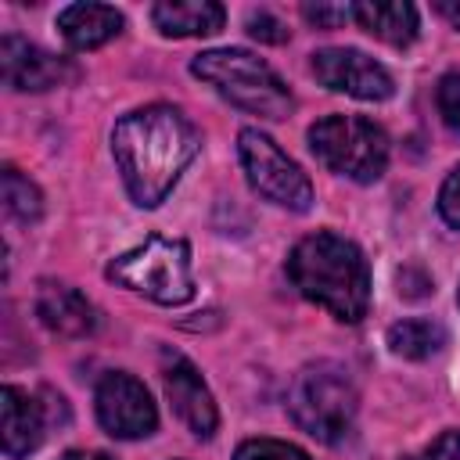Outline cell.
<instances>
[{
	"instance_id": "6da1fadb",
	"label": "cell",
	"mask_w": 460,
	"mask_h": 460,
	"mask_svg": "<svg viewBox=\"0 0 460 460\" xmlns=\"http://www.w3.org/2000/svg\"><path fill=\"white\" fill-rule=\"evenodd\" d=\"M201 137L194 122L172 104H147L122 115L111 129V155L129 198L155 208L169 198L176 180L198 158Z\"/></svg>"
},
{
	"instance_id": "7a4b0ae2",
	"label": "cell",
	"mask_w": 460,
	"mask_h": 460,
	"mask_svg": "<svg viewBox=\"0 0 460 460\" xmlns=\"http://www.w3.org/2000/svg\"><path fill=\"white\" fill-rule=\"evenodd\" d=\"M288 277L302 298L316 302L334 320L356 323L367 316L370 270L363 252L349 237L334 230H316L302 237L288 255Z\"/></svg>"
},
{
	"instance_id": "3957f363",
	"label": "cell",
	"mask_w": 460,
	"mask_h": 460,
	"mask_svg": "<svg viewBox=\"0 0 460 460\" xmlns=\"http://www.w3.org/2000/svg\"><path fill=\"white\" fill-rule=\"evenodd\" d=\"M359 410V392L341 363L316 359L302 367L288 388V413L291 420L313 435L316 442L338 446L349 438Z\"/></svg>"
},
{
	"instance_id": "277c9868",
	"label": "cell",
	"mask_w": 460,
	"mask_h": 460,
	"mask_svg": "<svg viewBox=\"0 0 460 460\" xmlns=\"http://www.w3.org/2000/svg\"><path fill=\"white\" fill-rule=\"evenodd\" d=\"M190 72L205 79L219 97H226L234 108L259 115V119H284L291 115L295 101L284 79L255 54L241 47H219L205 50L190 61Z\"/></svg>"
},
{
	"instance_id": "5b68a950",
	"label": "cell",
	"mask_w": 460,
	"mask_h": 460,
	"mask_svg": "<svg viewBox=\"0 0 460 460\" xmlns=\"http://www.w3.org/2000/svg\"><path fill=\"white\" fill-rule=\"evenodd\" d=\"M108 277L158 305H183L194 298L190 244L180 237H162V234L144 237V244L111 259Z\"/></svg>"
},
{
	"instance_id": "8992f818",
	"label": "cell",
	"mask_w": 460,
	"mask_h": 460,
	"mask_svg": "<svg viewBox=\"0 0 460 460\" xmlns=\"http://www.w3.org/2000/svg\"><path fill=\"white\" fill-rule=\"evenodd\" d=\"M309 151L331 172L374 183L388 165V133L363 115H327L309 126Z\"/></svg>"
},
{
	"instance_id": "52a82bcc",
	"label": "cell",
	"mask_w": 460,
	"mask_h": 460,
	"mask_svg": "<svg viewBox=\"0 0 460 460\" xmlns=\"http://www.w3.org/2000/svg\"><path fill=\"white\" fill-rule=\"evenodd\" d=\"M237 155H241V165H244L252 190L262 194L266 201H273L288 212H305L313 205L309 176L302 172V165L291 155H284L277 147V140H270L259 129H241Z\"/></svg>"
},
{
	"instance_id": "ba28073f",
	"label": "cell",
	"mask_w": 460,
	"mask_h": 460,
	"mask_svg": "<svg viewBox=\"0 0 460 460\" xmlns=\"http://www.w3.org/2000/svg\"><path fill=\"white\" fill-rule=\"evenodd\" d=\"M93 410L101 428L111 438H147L158 428V410L151 402V392L144 388V381H137L126 370H111L97 381L93 392Z\"/></svg>"
},
{
	"instance_id": "9c48e42d",
	"label": "cell",
	"mask_w": 460,
	"mask_h": 460,
	"mask_svg": "<svg viewBox=\"0 0 460 460\" xmlns=\"http://www.w3.org/2000/svg\"><path fill=\"white\" fill-rule=\"evenodd\" d=\"M313 75L334 90L349 93L356 101H388L395 93V83L381 61L356 47H323L313 54Z\"/></svg>"
},
{
	"instance_id": "30bf717a",
	"label": "cell",
	"mask_w": 460,
	"mask_h": 460,
	"mask_svg": "<svg viewBox=\"0 0 460 460\" xmlns=\"http://www.w3.org/2000/svg\"><path fill=\"white\" fill-rule=\"evenodd\" d=\"M162 385H165V395H169L176 417H180L198 438H212L216 428H219L216 399H212L208 385L201 381L198 367H194L183 352H172V349L162 352Z\"/></svg>"
},
{
	"instance_id": "8fae6325",
	"label": "cell",
	"mask_w": 460,
	"mask_h": 460,
	"mask_svg": "<svg viewBox=\"0 0 460 460\" xmlns=\"http://www.w3.org/2000/svg\"><path fill=\"white\" fill-rule=\"evenodd\" d=\"M0 72H4V83L11 90H29V93L61 86V83L79 75L72 61L54 58L43 47H36L22 36H11V32L0 40Z\"/></svg>"
},
{
	"instance_id": "7c38bea8",
	"label": "cell",
	"mask_w": 460,
	"mask_h": 460,
	"mask_svg": "<svg viewBox=\"0 0 460 460\" xmlns=\"http://www.w3.org/2000/svg\"><path fill=\"white\" fill-rule=\"evenodd\" d=\"M0 413H4V456L22 460L40 449L47 435V406L18 385L0 388Z\"/></svg>"
},
{
	"instance_id": "4fadbf2b",
	"label": "cell",
	"mask_w": 460,
	"mask_h": 460,
	"mask_svg": "<svg viewBox=\"0 0 460 460\" xmlns=\"http://www.w3.org/2000/svg\"><path fill=\"white\" fill-rule=\"evenodd\" d=\"M36 316L47 331L65 334V338H86L97 327V309L93 302L75 291L72 284H58V280H43L36 291Z\"/></svg>"
},
{
	"instance_id": "5bb4252c",
	"label": "cell",
	"mask_w": 460,
	"mask_h": 460,
	"mask_svg": "<svg viewBox=\"0 0 460 460\" xmlns=\"http://www.w3.org/2000/svg\"><path fill=\"white\" fill-rule=\"evenodd\" d=\"M58 29L72 50H97L122 32V14L108 4H68L58 14Z\"/></svg>"
},
{
	"instance_id": "9a60e30c",
	"label": "cell",
	"mask_w": 460,
	"mask_h": 460,
	"mask_svg": "<svg viewBox=\"0 0 460 460\" xmlns=\"http://www.w3.org/2000/svg\"><path fill=\"white\" fill-rule=\"evenodd\" d=\"M352 22L392 43V47H410L417 40V7L413 4H395V0H363L352 4Z\"/></svg>"
},
{
	"instance_id": "2e32d148",
	"label": "cell",
	"mask_w": 460,
	"mask_h": 460,
	"mask_svg": "<svg viewBox=\"0 0 460 460\" xmlns=\"http://www.w3.org/2000/svg\"><path fill=\"white\" fill-rule=\"evenodd\" d=\"M151 22L162 36H212L223 29L226 11L212 0H169L151 7Z\"/></svg>"
},
{
	"instance_id": "e0dca14e",
	"label": "cell",
	"mask_w": 460,
	"mask_h": 460,
	"mask_svg": "<svg viewBox=\"0 0 460 460\" xmlns=\"http://www.w3.org/2000/svg\"><path fill=\"white\" fill-rule=\"evenodd\" d=\"M442 345H446V327L438 320L413 316V320H399L388 327V349L402 359H428L442 352Z\"/></svg>"
},
{
	"instance_id": "ac0fdd59",
	"label": "cell",
	"mask_w": 460,
	"mask_h": 460,
	"mask_svg": "<svg viewBox=\"0 0 460 460\" xmlns=\"http://www.w3.org/2000/svg\"><path fill=\"white\" fill-rule=\"evenodd\" d=\"M4 208L18 223H36L43 216V194L36 190V183L29 176H22L11 165L4 169Z\"/></svg>"
},
{
	"instance_id": "d6986e66",
	"label": "cell",
	"mask_w": 460,
	"mask_h": 460,
	"mask_svg": "<svg viewBox=\"0 0 460 460\" xmlns=\"http://www.w3.org/2000/svg\"><path fill=\"white\" fill-rule=\"evenodd\" d=\"M234 460H313L305 449H298L295 442H280V438H248L237 446Z\"/></svg>"
},
{
	"instance_id": "ffe728a7",
	"label": "cell",
	"mask_w": 460,
	"mask_h": 460,
	"mask_svg": "<svg viewBox=\"0 0 460 460\" xmlns=\"http://www.w3.org/2000/svg\"><path fill=\"white\" fill-rule=\"evenodd\" d=\"M435 104H438L442 122H446L453 133H460V72H449V75L438 79Z\"/></svg>"
},
{
	"instance_id": "44dd1931",
	"label": "cell",
	"mask_w": 460,
	"mask_h": 460,
	"mask_svg": "<svg viewBox=\"0 0 460 460\" xmlns=\"http://www.w3.org/2000/svg\"><path fill=\"white\" fill-rule=\"evenodd\" d=\"M248 32L259 43H284L288 40V25L277 14H270V11H252L248 14Z\"/></svg>"
},
{
	"instance_id": "7402d4cb",
	"label": "cell",
	"mask_w": 460,
	"mask_h": 460,
	"mask_svg": "<svg viewBox=\"0 0 460 460\" xmlns=\"http://www.w3.org/2000/svg\"><path fill=\"white\" fill-rule=\"evenodd\" d=\"M302 14L316 29H334V25H341V22L352 18V4H305Z\"/></svg>"
},
{
	"instance_id": "603a6c76",
	"label": "cell",
	"mask_w": 460,
	"mask_h": 460,
	"mask_svg": "<svg viewBox=\"0 0 460 460\" xmlns=\"http://www.w3.org/2000/svg\"><path fill=\"white\" fill-rule=\"evenodd\" d=\"M438 212H442V219H446L453 230H460V165L446 176V183H442V190H438Z\"/></svg>"
},
{
	"instance_id": "cb8c5ba5",
	"label": "cell",
	"mask_w": 460,
	"mask_h": 460,
	"mask_svg": "<svg viewBox=\"0 0 460 460\" xmlns=\"http://www.w3.org/2000/svg\"><path fill=\"white\" fill-rule=\"evenodd\" d=\"M410 460H460V431H442L428 449H420Z\"/></svg>"
},
{
	"instance_id": "d4e9b609",
	"label": "cell",
	"mask_w": 460,
	"mask_h": 460,
	"mask_svg": "<svg viewBox=\"0 0 460 460\" xmlns=\"http://www.w3.org/2000/svg\"><path fill=\"white\" fill-rule=\"evenodd\" d=\"M435 11H438L453 29H460V0H438Z\"/></svg>"
},
{
	"instance_id": "484cf974",
	"label": "cell",
	"mask_w": 460,
	"mask_h": 460,
	"mask_svg": "<svg viewBox=\"0 0 460 460\" xmlns=\"http://www.w3.org/2000/svg\"><path fill=\"white\" fill-rule=\"evenodd\" d=\"M61 460H115V456H108L101 449H68Z\"/></svg>"
},
{
	"instance_id": "4316f807",
	"label": "cell",
	"mask_w": 460,
	"mask_h": 460,
	"mask_svg": "<svg viewBox=\"0 0 460 460\" xmlns=\"http://www.w3.org/2000/svg\"><path fill=\"white\" fill-rule=\"evenodd\" d=\"M456 302H460V291H456Z\"/></svg>"
}]
</instances>
